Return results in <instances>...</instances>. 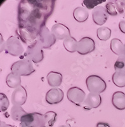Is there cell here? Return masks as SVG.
<instances>
[{"mask_svg": "<svg viewBox=\"0 0 125 127\" xmlns=\"http://www.w3.org/2000/svg\"><path fill=\"white\" fill-rule=\"evenodd\" d=\"M4 50L6 54H8L13 56H20L24 53V47L19 38L15 36H10L1 48V52Z\"/></svg>", "mask_w": 125, "mask_h": 127, "instance_id": "3957f363", "label": "cell"}, {"mask_svg": "<svg viewBox=\"0 0 125 127\" xmlns=\"http://www.w3.org/2000/svg\"><path fill=\"white\" fill-rule=\"evenodd\" d=\"M64 94L62 90L58 88H53L47 92L46 94V102L48 104H57L62 101Z\"/></svg>", "mask_w": 125, "mask_h": 127, "instance_id": "8fae6325", "label": "cell"}, {"mask_svg": "<svg viewBox=\"0 0 125 127\" xmlns=\"http://www.w3.org/2000/svg\"><path fill=\"white\" fill-rule=\"evenodd\" d=\"M56 38L52 32L45 26L39 32L37 36V41L43 49H47L52 47L56 42Z\"/></svg>", "mask_w": 125, "mask_h": 127, "instance_id": "52a82bcc", "label": "cell"}, {"mask_svg": "<svg viewBox=\"0 0 125 127\" xmlns=\"http://www.w3.org/2000/svg\"><path fill=\"white\" fill-rule=\"evenodd\" d=\"M95 49L94 40L90 37H84L78 42L77 52L81 55L88 54Z\"/></svg>", "mask_w": 125, "mask_h": 127, "instance_id": "9c48e42d", "label": "cell"}, {"mask_svg": "<svg viewBox=\"0 0 125 127\" xmlns=\"http://www.w3.org/2000/svg\"><path fill=\"white\" fill-rule=\"evenodd\" d=\"M98 38L102 41H107L111 37V30L107 27H101L96 31Z\"/></svg>", "mask_w": 125, "mask_h": 127, "instance_id": "7402d4cb", "label": "cell"}, {"mask_svg": "<svg viewBox=\"0 0 125 127\" xmlns=\"http://www.w3.org/2000/svg\"><path fill=\"white\" fill-rule=\"evenodd\" d=\"M96 127H111V126L107 123H104V122H100L98 123L96 125Z\"/></svg>", "mask_w": 125, "mask_h": 127, "instance_id": "4dcf8cb0", "label": "cell"}, {"mask_svg": "<svg viewBox=\"0 0 125 127\" xmlns=\"http://www.w3.org/2000/svg\"><path fill=\"white\" fill-rule=\"evenodd\" d=\"M105 1V0H84L83 4L88 9L90 10L92 8H95L98 4H101Z\"/></svg>", "mask_w": 125, "mask_h": 127, "instance_id": "4316f807", "label": "cell"}, {"mask_svg": "<svg viewBox=\"0 0 125 127\" xmlns=\"http://www.w3.org/2000/svg\"><path fill=\"white\" fill-rule=\"evenodd\" d=\"M55 0H22L18 7L17 34L26 44L37 40L55 7Z\"/></svg>", "mask_w": 125, "mask_h": 127, "instance_id": "6da1fadb", "label": "cell"}, {"mask_svg": "<svg viewBox=\"0 0 125 127\" xmlns=\"http://www.w3.org/2000/svg\"></svg>", "mask_w": 125, "mask_h": 127, "instance_id": "836d02e7", "label": "cell"}, {"mask_svg": "<svg viewBox=\"0 0 125 127\" xmlns=\"http://www.w3.org/2000/svg\"><path fill=\"white\" fill-rule=\"evenodd\" d=\"M105 9H106V11L107 12V13L110 15L112 16H116L118 15V12L117 11L115 3L114 2L110 1L109 3H107L106 4L105 6Z\"/></svg>", "mask_w": 125, "mask_h": 127, "instance_id": "83f0119b", "label": "cell"}, {"mask_svg": "<svg viewBox=\"0 0 125 127\" xmlns=\"http://www.w3.org/2000/svg\"><path fill=\"white\" fill-rule=\"evenodd\" d=\"M10 113H11L12 118L16 121H20L21 118L24 115L27 114V113L21 106H18V105H13L11 109Z\"/></svg>", "mask_w": 125, "mask_h": 127, "instance_id": "44dd1931", "label": "cell"}, {"mask_svg": "<svg viewBox=\"0 0 125 127\" xmlns=\"http://www.w3.org/2000/svg\"><path fill=\"white\" fill-rule=\"evenodd\" d=\"M47 81L48 85L52 87H58L62 82V74L55 71H51L47 74Z\"/></svg>", "mask_w": 125, "mask_h": 127, "instance_id": "2e32d148", "label": "cell"}, {"mask_svg": "<svg viewBox=\"0 0 125 127\" xmlns=\"http://www.w3.org/2000/svg\"><path fill=\"white\" fill-rule=\"evenodd\" d=\"M113 83L116 86L120 88L125 87V74L120 72H115L112 77Z\"/></svg>", "mask_w": 125, "mask_h": 127, "instance_id": "603a6c76", "label": "cell"}, {"mask_svg": "<svg viewBox=\"0 0 125 127\" xmlns=\"http://www.w3.org/2000/svg\"><path fill=\"white\" fill-rule=\"evenodd\" d=\"M68 100L76 105H81L85 100L86 94L82 89L77 87L69 88L67 92Z\"/></svg>", "mask_w": 125, "mask_h": 127, "instance_id": "ba28073f", "label": "cell"}, {"mask_svg": "<svg viewBox=\"0 0 125 127\" xmlns=\"http://www.w3.org/2000/svg\"><path fill=\"white\" fill-rule=\"evenodd\" d=\"M43 48L41 47L37 40L28 46L24 54L26 59L34 63H39L44 59Z\"/></svg>", "mask_w": 125, "mask_h": 127, "instance_id": "8992f818", "label": "cell"}, {"mask_svg": "<svg viewBox=\"0 0 125 127\" xmlns=\"http://www.w3.org/2000/svg\"><path fill=\"white\" fill-rule=\"evenodd\" d=\"M119 28L123 33L125 34V20H121L119 22Z\"/></svg>", "mask_w": 125, "mask_h": 127, "instance_id": "f546056e", "label": "cell"}, {"mask_svg": "<svg viewBox=\"0 0 125 127\" xmlns=\"http://www.w3.org/2000/svg\"><path fill=\"white\" fill-rule=\"evenodd\" d=\"M114 107L118 110L125 109V94L123 92H116L112 97Z\"/></svg>", "mask_w": 125, "mask_h": 127, "instance_id": "9a60e30c", "label": "cell"}, {"mask_svg": "<svg viewBox=\"0 0 125 127\" xmlns=\"http://www.w3.org/2000/svg\"><path fill=\"white\" fill-rule=\"evenodd\" d=\"M10 105V102L6 95L3 93L0 94V109L1 112L5 111Z\"/></svg>", "mask_w": 125, "mask_h": 127, "instance_id": "484cf974", "label": "cell"}, {"mask_svg": "<svg viewBox=\"0 0 125 127\" xmlns=\"http://www.w3.org/2000/svg\"><path fill=\"white\" fill-rule=\"evenodd\" d=\"M102 102V98L100 94H95L90 93L85 100L83 103V107L87 110H90L93 108H97L100 105Z\"/></svg>", "mask_w": 125, "mask_h": 127, "instance_id": "5bb4252c", "label": "cell"}, {"mask_svg": "<svg viewBox=\"0 0 125 127\" xmlns=\"http://www.w3.org/2000/svg\"><path fill=\"white\" fill-rule=\"evenodd\" d=\"M114 3L118 13L122 14L125 12V1H115Z\"/></svg>", "mask_w": 125, "mask_h": 127, "instance_id": "f1b7e54d", "label": "cell"}, {"mask_svg": "<svg viewBox=\"0 0 125 127\" xmlns=\"http://www.w3.org/2000/svg\"><path fill=\"white\" fill-rule=\"evenodd\" d=\"M124 55H125V52H124Z\"/></svg>", "mask_w": 125, "mask_h": 127, "instance_id": "d6a6232c", "label": "cell"}, {"mask_svg": "<svg viewBox=\"0 0 125 127\" xmlns=\"http://www.w3.org/2000/svg\"><path fill=\"white\" fill-rule=\"evenodd\" d=\"M56 39H65L70 36V30L63 24L57 23L53 25L51 31Z\"/></svg>", "mask_w": 125, "mask_h": 127, "instance_id": "4fadbf2b", "label": "cell"}, {"mask_svg": "<svg viewBox=\"0 0 125 127\" xmlns=\"http://www.w3.org/2000/svg\"><path fill=\"white\" fill-rule=\"evenodd\" d=\"M12 72L20 76H29L34 72L32 62L27 59H23L13 64L11 67Z\"/></svg>", "mask_w": 125, "mask_h": 127, "instance_id": "277c9868", "label": "cell"}, {"mask_svg": "<svg viewBox=\"0 0 125 127\" xmlns=\"http://www.w3.org/2000/svg\"><path fill=\"white\" fill-rule=\"evenodd\" d=\"M46 124L45 116L38 113H27L21 118L20 127H43Z\"/></svg>", "mask_w": 125, "mask_h": 127, "instance_id": "7a4b0ae2", "label": "cell"}, {"mask_svg": "<svg viewBox=\"0 0 125 127\" xmlns=\"http://www.w3.org/2000/svg\"><path fill=\"white\" fill-rule=\"evenodd\" d=\"M92 17L96 24L102 26L106 22L109 17V14L105 7L98 6L95 7L92 11Z\"/></svg>", "mask_w": 125, "mask_h": 127, "instance_id": "7c38bea8", "label": "cell"}, {"mask_svg": "<svg viewBox=\"0 0 125 127\" xmlns=\"http://www.w3.org/2000/svg\"><path fill=\"white\" fill-rule=\"evenodd\" d=\"M74 18L77 22L82 23L85 22L88 18L89 13L86 8L83 7H78L74 10Z\"/></svg>", "mask_w": 125, "mask_h": 127, "instance_id": "ac0fdd59", "label": "cell"}, {"mask_svg": "<svg viewBox=\"0 0 125 127\" xmlns=\"http://www.w3.org/2000/svg\"><path fill=\"white\" fill-rule=\"evenodd\" d=\"M28 98L27 91L24 87L19 86L15 89L12 95V102L13 105L22 106L25 104Z\"/></svg>", "mask_w": 125, "mask_h": 127, "instance_id": "30bf717a", "label": "cell"}, {"mask_svg": "<svg viewBox=\"0 0 125 127\" xmlns=\"http://www.w3.org/2000/svg\"><path fill=\"white\" fill-rule=\"evenodd\" d=\"M6 85L10 88H17L20 86L21 84V78L20 76L11 72L7 76L6 79Z\"/></svg>", "mask_w": 125, "mask_h": 127, "instance_id": "d6986e66", "label": "cell"}, {"mask_svg": "<svg viewBox=\"0 0 125 127\" xmlns=\"http://www.w3.org/2000/svg\"><path fill=\"white\" fill-rule=\"evenodd\" d=\"M78 42L74 38L70 36L69 38L63 40V46L67 51L70 53L77 52Z\"/></svg>", "mask_w": 125, "mask_h": 127, "instance_id": "ffe728a7", "label": "cell"}, {"mask_svg": "<svg viewBox=\"0 0 125 127\" xmlns=\"http://www.w3.org/2000/svg\"><path fill=\"white\" fill-rule=\"evenodd\" d=\"M86 84L88 91L92 94H101L105 91L107 87L105 81L97 75L89 76L86 79Z\"/></svg>", "mask_w": 125, "mask_h": 127, "instance_id": "5b68a950", "label": "cell"}, {"mask_svg": "<svg viewBox=\"0 0 125 127\" xmlns=\"http://www.w3.org/2000/svg\"><path fill=\"white\" fill-rule=\"evenodd\" d=\"M0 127H15L13 125H11L6 124V123H4L3 121H1V125Z\"/></svg>", "mask_w": 125, "mask_h": 127, "instance_id": "1f68e13d", "label": "cell"}, {"mask_svg": "<svg viewBox=\"0 0 125 127\" xmlns=\"http://www.w3.org/2000/svg\"><path fill=\"white\" fill-rule=\"evenodd\" d=\"M111 50L116 55H123L125 52V45L120 39L114 38L111 41Z\"/></svg>", "mask_w": 125, "mask_h": 127, "instance_id": "e0dca14e", "label": "cell"}, {"mask_svg": "<svg viewBox=\"0 0 125 127\" xmlns=\"http://www.w3.org/2000/svg\"><path fill=\"white\" fill-rule=\"evenodd\" d=\"M114 69L116 72L125 74V55H120L114 64Z\"/></svg>", "mask_w": 125, "mask_h": 127, "instance_id": "cb8c5ba5", "label": "cell"}, {"mask_svg": "<svg viewBox=\"0 0 125 127\" xmlns=\"http://www.w3.org/2000/svg\"><path fill=\"white\" fill-rule=\"evenodd\" d=\"M46 120V124L50 127H52L56 121L57 114L53 111H48L44 114Z\"/></svg>", "mask_w": 125, "mask_h": 127, "instance_id": "d4e9b609", "label": "cell"}]
</instances>
